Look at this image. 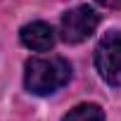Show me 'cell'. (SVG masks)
<instances>
[{
    "instance_id": "obj_6",
    "label": "cell",
    "mask_w": 121,
    "mask_h": 121,
    "mask_svg": "<svg viewBox=\"0 0 121 121\" xmlns=\"http://www.w3.org/2000/svg\"><path fill=\"white\" fill-rule=\"evenodd\" d=\"M102 7H109V10H121V0H95Z\"/></svg>"
},
{
    "instance_id": "obj_1",
    "label": "cell",
    "mask_w": 121,
    "mask_h": 121,
    "mask_svg": "<svg viewBox=\"0 0 121 121\" xmlns=\"http://www.w3.org/2000/svg\"><path fill=\"white\" fill-rule=\"evenodd\" d=\"M71 78V64L64 57H31L26 62L24 86L33 95H50L67 86Z\"/></svg>"
},
{
    "instance_id": "obj_3",
    "label": "cell",
    "mask_w": 121,
    "mask_h": 121,
    "mask_svg": "<svg viewBox=\"0 0 121 121\" xmlns=\"http://www.w3.org/2000/svg\"><path fill=\"white\" fill-rule=\"evenodd\" d=\"M100 24V14L88 7V5H78L74 10H69L64 17H62V24H59V36H62L64 43H81L86 40Z\"/></svg>"
},
{
    "instance_id": "obj_4",
    "label": "cell",
    "mask_w": 121,
    "mask_h": 121,
    "mask_svg": "<svg viewBox=\"0 0 121 121\" xmlns=\"http://www.w3.org/2000/svg\"><path fill=\"white\" fill-rule=\"evenodd\" d=\"M19 38L33 52H48L55 45V31L45 22H31V24H26L19 31Z\"/></svg>"
},
{
    "instance_id": "obj_5",
    "label": "cell",
    "mask_w": 121,
    "mask_h": 121,
    "mask_svg": "<svg viewBox=\"0 0 121 121\" xmlns=\"http://www.w3.org/2000/svg\"><path fill=\"white\" fill-rule=\"evenodd\" d=\"M62 121H104V112H102L100 104L86 102V104H78V107L69 109Z\"/></svg>"
},
{
    "instance_id": "obj_2",
    "label": "cell",
    "mask_w": 121,
    "mask_h": 121,
    "mask_svg": "<svg viewBox=\"0 0 121 121\" xmlns=\"http://www.w3.org/2000/svg\"><path fill=\"white\" fill-rule=\"evenodd\" d=\"M95 67L104 83L121 88V33L109 31L95 48Z\"/></svg>"
}]
</instances>
